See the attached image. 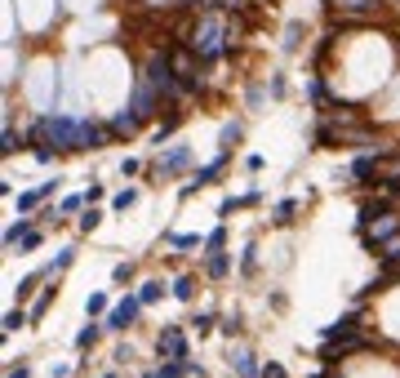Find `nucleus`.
Returning <instances> with one entry per match:
<instances>
[{"label":"nucleus","instance_id":"obj_1","mask_svg":"<svg viewBox=\"0 0 400 378\" xmlns=\"http://www.w3.org/2000/svg\"><path fill=\"white\" fill-rule=\"evenodd\" d=\"M187 45H191V50H196V54L205 58V63H214V58L223 54L227 45H232V31H227L218 18H209V22H200V27L191 31V41H187Z\"/></svg>","mask_w":400,"mask_h":378},{"label":"nucleus","instance_id":"obj_2","mask_svg":"<svg viewBox=\"0 0 400 378\" xmlns=\"http://www.w3.org/2000/svg\"><path fill=\"white\" fill-rule=\"evenodd\" d=\"M360 236H365V245H383L387 236H400V214L383 210L373 218H360Z\"/></svg>","mask_w":400,"mask_h":378},{"label":"nucleus","instance_id":"obj_3","mask_svg":"<svg viewBox=\"0 0 400 378\" xmlns=\"http://www.w3.org/2000/svg\"><path fill=\"white\" fill-rule=\"evenodd\" d=\"M156 356L161 361H187V334L178 325H165L161 338H156Z\"/></svg>","mask_w":400,"mask_h":378},{"label":"nucleus","instance_id":"obj_4","mask_svg":"<svg viewBox=\"0 0 400 378\" xmlns=\"http://www.w3.org/2000/svg\"><path fill=\"white\" fill-rule=\"evenodd\" d=\"M138 120H151V116H161V94L151 89L147 80H138V89H133V107H129Z\"/></svg>","mask_w":400,"mask_h":378},{"label":"nucleus","instance_id":"obj_5","mask_svg":"<svg viewBox=\"0 0 400 378\" xmlns=\"http://www.w3.org/2000/svg\"><path fill=\"white\" fill-rule=\"evenodd\" d=\"M223 165H227V147H223V152H218V156H214V161H209V165H205V169H196V178H191V182H187V187H183V201H187V196H196V191H200V187H209V182H214L218 174H223Z\"/></svg>","mask_w":400,"mask_h":378},{"label":"nucleus","instance_id":"obj_6","mask_svg":"<svg viewBox=\"0 0 400 378\" xmlns=\"http://www.w3.org/2000/svg\"><path fill=\"white\" fill-rule=\"evenodd\" d=\"M138 312H142V298H125V303H116L112 312H107V329H129L133 321H138Z\"/></svg>","mask_w":400,"mask_h":378},{"label":"nucleus","instance_id":"obj_7","mask_svg":"<svg viewBox=\"0 0 400 378\" xmlns=\"http://www.w3.org/2000/svg\"><path fill=\"white\" fill-rule=\"evenodd\" d=\"M369 338L365 334H351V338H338V343H325V361H343V356H356V351H365Z\"/></svg>","mask_w":400,"mask_h":378},{"label":"nucleus","instance_id":"obj_8","mask_svg":"<svg viewBox=\"0 0 400 378\" xmlns=\"http://www.w3.org/2000/svg\"><path fill=\"white\" fill-rule=\"evenodd\" d=\"M187 161H191V152L178 143V147H169L161 161H156V178H169V174H178V169H187Z\"/></svg>","mask_w":400,"mask_h":378},{"label":"nucleus","instance_id":"obj_9","mask_svg":"<svg viewBox=\"0 0 400 378\" xmlns=\"http://www.w3.org/2000/svg\"><path fill=\"white\" fill-rule=\"evenodd\" d=\"M191 374H200L196 361H169V365H161V370H147L142 378H191Z\"/></svg>","mask_w":400,"mask_h":378},{"label":"nucleus","instance_id":"obj_10","mask_svg":"<svg viewBox=\"0 0 400 378\" xmlns=\"http://www.w3.org/2000/svg\"><path fill=\"white\" fill-rule=\"evenodd\" d=\"M360 329V312H347L343 321H334V325H325V343H338V338H351Z\"/></svg>","mask_w":400,"mask_h":378},{"label":"nucleus","instance_id":"obj_11","mask_svg":"<svg viewBox=\"0 0 400 378\" xmlns=\"http://www.w3.org/2000/svg\"><path fill=\"white\" fill-rule=\"evenodd\" d=\"M107 143V129H98L94 120H80V133H76V152H89V147H103Z\"/></svg>","mask_w":400,"mask_h":378},{"label":"nucleus","instance_id":"obj_12","mask_svg":"<svg viewBox=\"0 0 400 378\" xmlns=\"http://www.w3.org/2000/svg\"><path fill=\"white\" fill-rule=\"evenodd\" d=\"M378 161H383L378 152H365V156H356V161H351V178H356V182H369V178H378Z\"/></svg>","mask_w":400,"mask_h":378},{"label":"nucleus","instance_id":"obj_13","mask_svg":"<svg viewBox=\"0 0 400 378\" xmlns=\"http://www.w3.org/2000/svg\"><path fill=\"white\" fill-rule=\"evenodd\" d=\"M54 187H58V182H40V187H36V191H22V196H18V214H27V210H36V205H40L45 196H50Z\"/></svg>","mask_w":400,"mask_h":378},{"label":"nucleus","instance_id":"obj_14","mask_svg":"<svg viewBox=\"0 0 400 378\" xmlns=\"http://www.w3.org/2000/svg\"><path fill=\"white\" fill-rule=\"evenodd\" d=\"M373 182H400V156H383L378 161V178Z\"/></svg>","mask_w":400,"mask_h":378},{"label":"nucleus","instance_id":"obj_15","mask_svg":"<svg viewBox=\"0 0 400 378\" xmlns=\"http://www.w3.org/2000/svg\"><path fill=\"white\" fill-rule=\"evenodd\" d=\"M232 365H236V374H240V378H262V370L253 365V356H249V351H236V356H232Z\"/></svg>","mask_w":400,"mask_h":378},{"label":"nucleus","instance_id":"obj_16","mask_svg":"<svg viewBox=\"0 0 400 378\" xmlns=\"http://www.w3.org/2000/svg\"><path fill=\"white\" fill-rule=\"evenodd\" d=\"M205 272H209L214 280H223L227 272H232V259H227V254L218 249V254H209V263H205Z\"/></svg>","mask_w":400,"mask_h":378},{"label":"nucleus","instance_id":"obj_17","mask_svg":"<svg viewBox=\"0 0 400 378\" xmlns=\"http://www.w3.org/2000/svg\"><path fill=\"white\" fill-rule=\"evenodd\" d=\"M103 329H107V325H94V321H89V325H84L80 334H76V347H80V351H89L94 343H98V334H103Z\"/></svg>","mask_w":400,"mask_h":378},{"label":"nucleus","instance_id":"obj_18","mask_svg":"<svg viewBox=\"0 0 400 378\" xmlns=\"http://www.w3.org/2000/svg\"><path fill=\"white\" fill-rule=\"evenodd\" d=\"M112 133H125V138H129V133H138V116H133V112H129V116L120 112V116L112 120Z\"/></svg>","mask_w":400,"mask_h":378},{"label":"nucleus","instance_id":"obj_19","mask_svg":"<svg viewBox=\"0 0 400 378\" xmlns=\"http://www.w3.org/2000/svg\"><path fill=\"white\" fill-rule=\"evenodd\" d=\"M27 231H31V227H27V218H18V223L5 231V245H9V249H14V245H22V236H27Z\"/></svg>","mask_w":400,"mask_h":378},{"label":"nucleus","instance_id":"obj_20","mask_svg":"<svg viewBox=\"0 0 400 378\" xmlns=\"http://www.w3.org/2000/svg\"><path fill=\"white\" fill-rule=\"evenodd\" d=\"M191 294H196V280H191V276H178V280H174V298L191 303Z\"/></svg>","mask_w":400,"mask_h":378},{"label":"nucleus","instance_id":"obj_21","mask_svg":"<svg viewBox=\"0 0 400 378\" xmlns=\"http://www.w3.org/2000/svg\"><path fill=\"white\" fill-rule=\"evenodd\" d=\"M22 325H27V312H5V334H14V329H22Z\"/></svg>","mask_w":400,"mask_h":378},{"label":"nucleus","instance_id":"obj_22","mask_svg":"<svg viewBox=\"0 0 400 378\" xmlns=\"http://www.w3.org/2000/svg\"><path fill=\"white\" fill-rule=\"evenodd\" d=\"M98 223H103V210H94V205H89V210L80 214V231H94Z\"/></svg>","mask_w":400,"mask_h":378},{"label":"nucleus","instance_id":"obj_23","mask_svg":"<svg viewBox=\"0 0 400 378\" xmlns=\"http://www.w3.org/2000/svg\"><path fill=\"white\" fill-rule=\"evenodd\" d=\"M84 312H89V316H103V312H112V307H107V294H89V303H84Z\"/></svg>","mask_w":400,"mask_h":378},{"label":"nucleus","instance_id":"obj_24","mask_svg":"<svg viewBox=\"0 0 400 378\" xmlns=\"http://www.w3.org/2000/svg\"><path fill=\"white\" fill-rule=\"evenodd\" d=\"M294 214H298V201H281V205H276V223H289Z\"/></svg>","mask_w":400,"mask_h":378},{"label":"nucleus","instance_id":"obj_25","mask_svg":"<svg viewBox=\"0 0 400 378\" xmlns=\"http://www.w3.org/2000/svg\"><path fill=\"white\" fill-rule=\"evenodd\" d=\"M138 298H142V303H156V298H161V280H147V285H138Z\"/></svg>","mask_w":400,"mask_h":378},{"label":"nucleus","instance_id":"obj_26","mask_svg":"<svg viewBox=\"0 0 400 378\" xmlns=\"http://www.w3.org/2000/svg\"><path fill=\"white\" fill-rule=\"evenodd\" d=\"M71 259H76V254H71V249H63V254H58V259H54L50 267H45V272H50V276H54V272H67V267H71Z\"/></svg>","mask_w":400,"mask_h":378},{"label":"nucleus","instance_id":"obj_27","mask_svg":"<svg viewBox=\"0 0 400 378\" xmlns=\"http://www.w3.org/2000/svg\"><path fill=\"white\" fill-rule=\"evenodd\" d=\"M223 240H227V227H214L209 236H205V245H209V249L218 254V249H223Z\"/></svg>","mask_w":400,"mask_h":378},{"label":"nucleus","instance_id":"obj_28","mask_svg":"<svg viewBox=\"0 0 400 378\" xmlns=\"http://www.w3.org/2000/svg\"><path fill=\"white\" fill-rule=\"evenodd\" d=\"M133 201H138V191H133V187H125V191H116V201H112V205H116V210H129Z\"/></svg>","mask_w":400,"mask_h":378},{"label":"nucleus","instance_id":"obj_29","mask_svg":"<svg viewBox=\"0 0 400 378\" xmlns=\"http://www.w3.org/2000/svg\"><path fill=\"white\" fill-rule=\"evenodd\" d=\"M298 36H302V27H298V22H289V27H285V50H298Z\"/></svg>","mask_w":400,"mask_h":378},{"label":"nucleus","instance_id":"obj_30","mask_svg":"<svg viewBox=\"0 0 400 378\" xmlns=\"http://www.w3.org/2000/svg\"><path fill=\"white\" fill-rule=\"evenodd\" d=\"M84 205H89V201H84V196H67V201H63V214H80Z\"/></svg>","mask_w":400,"mask_h":378},{"label":"nucleus","instance_id":"obj_31","mask_svg":"<svg viewBox=\"0 0 400 378\" xmlns=\"http://www.w3.org/2000/svg\"><path fill=\"white\" fill-rule=\"evenodd\" d=\"M0 143H5V147H0L5 156H14V152H18V138H14V129H9V125H5V138H0Z\"/></svg>","mask_w":400,"mask_h":378},{"label":"nucleus","instance_id":"obj_32","mask_svg":"<svg viewBox=\"0 0 400 378\" xmlns=\"http://www.w3.org/2000/svg\"><path fill=\"white\" fill-rule=\"evenodd\" d=\"M232 143H240V125H227V129H223V147H227V152H232Z\"/></svg>","mask_w":400,"mask_h":378},{"label":"nucleus","instance_id":"obj_33","mask_svg":"<svg viewBox=\"0 0 400 378\" xmlns=\"http://www.w3.org/2000/svg\"><path fill=\"white\" fill-rule=\"evenodd\" d=\"M209 329H214V316L200 312V316H196V334H209Z\"/></svg>","mask_w":400,"mask_h":378},{"label":"nucleus","instance_id":"obj_34","mask_svg":"<svg viewBox=\"0 0 400 378\" xmlns=\"http://www.w3.org/2000/svg\"><path fill=\"white\" fill-rule=\"evenodd\" d=\"M253 254H258V249L249 245V249H245V259H240V272H253V267H258V259H253Z\"/></svg>","mask_w":400,"mask_h":378},{"label":"nucleus","instance_id":"obj_35","mask_svg":"<svg viewBox=\"0 0 400 378\" xmlns=\"http://www.w3.org/2000/svg\"><path fill=\"white\" fill-rule=\"evenodd\" d=\"M209 9H245V0H209Z\"/></svg>","mask_w":400,"mask_h":378},{"label":"nucleus","instance_id":"obj_36","mask_svg":"<svg viewBox=\"0 0 400 378\" xmlns=\"http://www.w3.org/2000/svg\"><path fill=\"white\" fill-rule=\"evenodd\" d=\"M196 245H200L196 236H174V249H196Z\"/></svg>","mask_w":400,"mask_h":378},{"label":"nucleus","instance_id":"obj_37","mask_svg":"<svg viewBox=\"0 0 400 378\" xmlns=\"http://www.w3.org/2000/svg\"><path fill=\"white\" fill-rule=\"evenodd\" d=\"M36 245H40V231H27V236H22V245H18V249H36Z\"/></svg>","mask_w":400,"mask_h":378},{"label":"nucleus","instance_id":"obj_38","mask_svg":"<svg viewBox=\"0 0 400 378\" xmlns=\"http://www.w3.org/2000/svg\"><path fill=\"white\" fill-rule=\"evenodd\" d=\"M116 280H120V285H125V280H133V267H129V263H120V267H116Z\"/></svg>","mask_w":400,"mask_h":378},{"label":"nucleus","instance_id":"obj_39","mask_svg":"<svg viewBox=\"0 0 400 378\" xmlns=\"http://www.w3.org/2000/svg\"><path fill=\"white\" fill-rule=\"evenodd\" d=\"M262 378H285V370L281 365H262Z\"/></svg>","mask_w":400,"mask_h":378},{"label":"nucleus","instance_id":"obj_40","mask_svg":"<svg viewBox=\"0 0 400 378\" xmlns=\"http://www.w3.org/2000/svg\"><path fill=\"white\" fill-rule=\"evenodd\" d=\"M5 378H27V365H14V370H9Z\"/></svg>","mask_w":400,"mask_h":378},{"label":"nucleus","instance_id":"obj_41","mask_svg":"<svg viewBox=\"0 0 400 378\" xmlns=\"http://www.w3.org/2000/svg\"><path fill=\"white\" fill-rule=\"evenodd\" d=\"M320 378H338V374H334V370H325V374H320Z\"/></svg>","mask_w":400,"mask_h":378},{"label":"nucleus","instance_id":"obj_42","mask_svg":"<svg viewBox=\"0 0 400 378\" xmlns=\"http://www.w3.org/2000/svg\"><path fill=\"white\" fill-rule=\"evenodd\" d=\"M107 378H116V374H107Z\"/></svg>","mask_w":400,"mask_h":378}]
</instances>
